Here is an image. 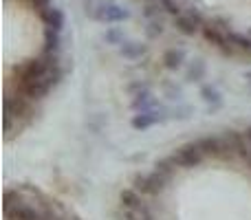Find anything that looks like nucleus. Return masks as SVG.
<instances>
[{"label":"nucleus","mask_w":251,"mask_h":220,"mask_svg":"<svg viewBox=\"0 0 251 220\" xmlns=\"http://www.w3.org/2000/svg\"><path fill=\"white\" fill-rule=\"evenodd\" d=\"M86 13L101 24H119V22L130 20V9L115 0H104V2L91 4V7L86 4Z\"/></svg>","instance_id":"1"},{"label":"nucleus","mask_w":251,"mask_h":220,"mask_svg":"<svg viewBox=\"0 0 251 220\" xmlns=\"http://www.w3.org/2000/svg\"><path fill=\"white\" fill-rule=\"evenodd\" d=\"M57 66L55 55L42 53L40 57H31V60L22 62L20 66H16V79L18 82H29V79H40L44 75H49Z\"/></svg>","instance_id":"2"},{"label":"nucleus","mask_w":251,"mask_h":220,"mask_svg":"<svg viewBox=\"0 0 251 220\" xmlns=\"http://www.w3.org/2000/svg\"><path fill=\"white\" fill-rule=\"evenodd\" d=\"M60 77H62V71L55 66L51 73L44 75V77H40V79L18 82V84H16V91L20 93V95H25L26 99H42V97H47L49 93L53 91V86L60 82Z\"/></svg>","instance_id":"3"},{"label":"nucleus","mask_w":251,"mask_h":220,"mask_svg":"<svg viewBox=\"0 0 251 220\" xmlns=\"http://www.w3.org/2000/svg\"><path fill=\"white\" fill-rule=\"evenodd\" d=\"M168 181L170 178L165 176V174H161V172H156L154 170L152 174H137L134 181H132V185H134V190L141 192V194L156 196V194H161V192L165 190Z\"/></svg>","instance_id":"4"},{"label":"nucleus","mask_w":251,"mask_h":220,"mask_svg":"<svg viewBox=\"0 0 251 220\" xmlns=\"http://www.w3.org/2000/svg\"><path fill=\"white\" fill-rule=\"evenodd\" d=\"M203 156H205V152L201 150L199 143H185V146L176 147V152L172 154V159L178 168L192 170V168H196V165L203 163Z\"/></svg>","instance_id":"5"},{"label":"nucleus","mask_w":251,"mask_h":220,"mask_svg":"<svg viewBox=\"0 0 251 220\" xmlns=\"http://www.w3.org/2000/svg\"><path fill=\"white\" fill-rule=\"evenodd\" d=\"M201 33H203V38L207 40L209 44H214V47L218 49V51L223 53H234V47H231L229 38H227V29L221 24H216V22H205L203 29H201Z\"/></svg>","instance_id":"6"},{"label":"nucleus","mask_w":251,"mask_h":220,"mask_svg":"<svg viewBox=\"0 0 251 220\" xmlns=\"http://www.w3.org/2000/svg\"><path fill=\"white\" fill-rule=\"evenodd\" d=\"M205 20L196 9H190V11H183L178 16H174V26L176 31H181L183 35H196L201 29H203Z\"/></svg>","instance_id":"7"},{"label":"nucleus","mask_w":251,"mask_h":220,"mask_svg":"<svg viewBox=\"0 0 251 220\" xmlns=\"http://www.w3.org/2000/svg\"><path fill=\"white\" fill-rule=\"evenodd\" d=\"M4 218L7 220H40L42 216L31 205L22 203V198H20L11 205H4Z\"/></svg>","instance_id":"8"},{"label":"nucleus","mask_w":251,"mask_h":220,"mask_svg":"<svg viewBox=\"0 0 251 220\" xmlns=\"http://www.w3.org/2000/svg\"><path fill=\"white\" fill-rule=\"evenodd\" d=\"M40 18H42L44 26H51V29H55V31H62L66 24L64 11H62L60 7H55V4H51V7L44 9V11H40Z\"/></svg>","instance_id":"9"},{"label":"nucleus","mask_w":251,"mask_h":220,"mask_svg":"<svg viewBox=\"0 0 251 220\" xmlns=\"http://www.w3.org/2000/svg\"><path fill=\"white\" fill-rule=\"evenodd\" d=\"M159 121H163V117H159V112H156V110H141V112H137V115L132 117L130 125H132L134 130H141V132H143V130L156 125Z\"/></svg>","instance_id":"10"},{"label":"nucleus","mask_w":251,"mask_h":220,"mask_svg":"<svg viewBox=\"0 0 251 220\" xmlns=\"http://www.w3.org/2000/svg\"><path fill=\"white\" fill-rule=\"evenodd\" d=\"M148 53V47L141 42H134V40H124L122 44H119V55L124 57V60H139V57H143Z\"/></svg>","instance_id":"11"},{"label":"nucleus","mask_w":251,"mask_h":220,"mask_svg":"<svg viewBox=\"0 0 251 220\" xmlns=\"http://www.w3.org/2000/svg\"><path fill=\"white\" fill-rule=\"evenodd\" d=\"M62 47V31H55L51 26H44V44H42V53L49 55H57Z\"/></svg>","instance_id":"12"},{"label":"nucleus","mask_w":251,"mask_h":220,"mask_svg":"<svg viewBox=\"0 0 251 220\" xmlns=\"http://www.w3.org/2000/svg\"><path fill=\"white\" fill-rule=\"evenodd\" d=\"M196 143H199L201 150L205 152V156H223L225 154L223 150H227V143H223L218 137H203Z\"/></svg>","instance_id":"13"},{"label":"nucleus","mask_w":251,"mask_h":220,"mask_svg":"<svg viewBox=\"0 0 251 220\" xmlns=\"http://www.w3.org/2000/svg\"><path fill=\"white\" fill-rule=\"evenodd\" d=\"M119 200H122V209H128V212H134L139 214L146 205L141 203V196H139L137 190H124L122 194H119Z\"/></svg>","instance_id":"14"},{"label":"nucleus","mask_w":251,"mask_h":220,"mask_svg":"<svg viewBox=\"0 0 251 220\" xmlns=\"http://www.w3.org/2000/svg\"><path fill=\"white\" fill-rule=\"evenodd\" d=\"M161 62H163V66L168 71H178L183 66V62H185V53L181 49H168L161 55Z\"/></svg>","instance_id":"15"},{"label":"nucleus","mask_w":251,"mask_h":220,"mask_svg":"<svg viewBox=\"0 0 251 220\" xmlns=\"http://www.w3.org/2000/svg\"><path fill=\"white\" fill-rule=\"evenodd\" d=\"M201 97H203V101H205V104H209V106H212V110H216V108H221V106H223L221 93H218L214 86H209V84H207V86H203V88H201Z\"/></svg>","instance_id":"16"},{"label":"nucleus","mask_w":251,"mask_h":220,"mask_svg":"<svg viewBox=\"0 0 251 220\" xmlns=\"http://www.w3.org/2000/svg\"><path fill=\"white\" fill-rule=\"evenodd\" d=\"M227 38H229L231 47H238L240 51H247V53H251V38H249V35L238 33V31L227 29Z\"/></svg>","instance_id":"17"},{"label":"nucleus","mask_w":251,"mask_h":220,"mask_svg":"<svg viewBox=\"0 0 251 220\" xmlns=\"http://www.w3.org/2000/svg\"><path fill=\"white\" fill-rule=\"evenodd\" d=\"M205 71H207L205 62L203 60H194L190 64V69H187V79H190V82H201V79L205 77Z\"/></svg>","instance_id":"18"},{"label":"nucleus","mask_w":251,"mask_h":220,"mask_svg":"<svg viewBox=\"0 0 251 220\" xmlns=\"http://www.w3.org/2000/svg\"><path fill=\"white\" fill-rule=\"evenodd\" d=\"M163 31H165V26H163V22H161L159 18L148 20V26H146V35H148V38H159Z\"/></svg>","instance_id":"19"},{"label":"nucleus","mask_w":251,"mask_h":220,"mask_svg":"<svg viewBox=\"0 0 251 220\" xmlns=\"http://www.w3.org/2000/svg\"><path fill=\"white\" fill-rule=\"evenodd\" d=\"M159 7L163 9L165 13H170V16H178V13H183V7L178 0H159Z\"/></svg>","instance_id":"20"},{"label":"nucleus","mask_w":251,"mask_h":220,"mask_svg":"<svg viewBox=\"0 0 251 220\" xmlns=\"http://www.w3.org/2000/svg\"><path fill=\"white\" fill-rule=\"evenodd\" d=\"M152 97H150V93H143V95H137V99L132 101V108L134 110H150L152 108Z\"/></svg>","instance_id":"21"},{"label":"nucleus","mask_w":251,"mask_h":220,"mask_svg":"<svg viewBox=\"0 0 251 220\" xmlns=\"http://www.w3.org/2000/svg\"><path fill=\"white\" fill-rule=\"evenodd\" d=\"M104 40H106V44H115V47H119V44L124 42V33L113 26V29H106Z\"/></svg>","instance_id":"22"},{"label":"nucleus","mask_w":251,"mask_h":220,"mask_svg":"<svg viewBox=\"0 0 251 220\" xmlns=\"http://www.w3.org/2000/svg\"><path fill=\"white\" fill-rule=\"evenodd\" d=\"M172 165H176V163H174V159H161V161H156V163H154V170H156V172H161V174H165V176H172Z\"/></svg>","instance_id":"23"},{"label":"nucleus","mask_w":251,"mask_h":220,"mask_svg":"<svg viewBox=\"0 0 251 220\" xmlns=\"http://www.w3.org/2000/svg\"><path fill=\"white\" fill-rule=\"evenodd\" d=\"M29 4L35 11H44V9H49L53 4V0H29Z\"/></svg>","instance_id":"24"},{"label":"nucleus","mask_w":251,"mask_h":220,"mask_svg":"<svg viewBox=\"0 0 251 220\" xmlns=\"http://www.w3.org/2000/svg\"><path fill=\"white\" fill-rule=\"evenodd\" d=\"M159 11H163V9H161V7H154V4H148V7L143 9V18L152 20L154 16H159Z\"/></svg>","instance_id":"25"},{"label":"nucleus","mask_w":251,"mask_h":220,"mask_svg":"<svg viewBox=\"0 0 251 220\" xmlns=\"http://www.w3.org/2000/svg\"><path fill=\"white\" fill-rule=\"evenodd\" d=\"M245 139H247V141H249V146H251V125L247 128V132H245Z\"/></svg>","instance_id":"26"},{"label":"nucleus","mask_w":251,"mask_h":220,"mask_svg":"<svg viewBox=\"0 0 251 220\" xmlns=\"http://www.w3.org/2000/svg\"><path fill=\"white\" fill-rule=\"evenodd\" d=\"M247 79H249V84H251V73H247Z\"/></svg>","instance_id":"27"},{"label":"nucleus","mask_w":251,"mask_h":220,"mask_svg":"<svg viewBox=\"0 0 251 220\" xmlns=\"http://www.w3.org/2000/svg\"><path fill=\"white\" fill-rule=\"evenodd\" d=\"M143 2H152V0H143Z\"/></svg>","instance_id":"28"},{"label":"nucleus","mask_w":251,"mask_h":220,"mask_svg":"<svg viewBox=\"0 0 251 220\" xmlns=\"http://www.w3.org/2000/svg\"><path fill=\"white\" fill-rule=\"evenodd\" d=\"M40 220H49V218H40Z\"/></svg>","instance_id":"29"},{"label":"nucleus","mask_w":251,"mask_h":220,"mask_svg":"<svg viewBox=\"0 0 251 220\" xmlns=\"http://www.w3.org/2000/svg\"><path fill=\"white\" fill-rule=\"evenodd\" d=\"M249 35H251V31H249Z\"/></svg>","instance_id":"30"}]
</instances>
